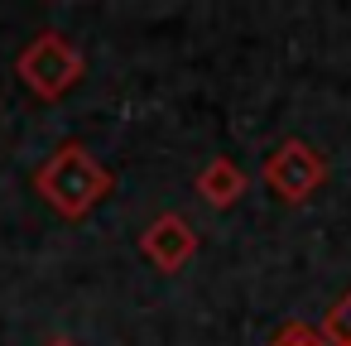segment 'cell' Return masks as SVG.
Listing matches in <instances>:
<instances>
[{"label":"cell","instance_id":"6da1fadb","mask_svg":"<svg viewBox=\"0 0 351 346\" xmlns=\"http://www.w3.org/2000/svg\"><path fill=\"white\" fill-rule=\"evenodd\" d=\"M34 193L63 217V221H87L111 193L116 173L97 164V154L82 140H63L39 169H34Z\"/></svg>","mask_w":351,"mask_h":346},{"label":"cell","instance_id":"7a4b0ae2","mask_svg":"<svg viewBox=\"0 0 351 346\" xmlns=\"http://www.w3.org/2000/svg\"><path fill=\"white\" fill-rule=\"evenodd\" d=\"M15 77L25 82V92H29L34 101H63V97L87 77V58H82V49H77L68 34L39 29V34L20 49Z\"/></svg>","mask_w":351,"mask_h":346},{"label":"cell","instance_id":"3957f363","mask_svg":"<svg viewBox=\"0 0 351 346\" xmlns=\"http://www.w3.org/2000/svg\"><path fill=\"white\" fill-rule=\"evenodd\" d=\"M260 178H265V188H269L279 202L298 207V202H308V197L327 183V159H322V149H317V145H308V140L289 135V140H279V145L269 149V159H265Z\"/></svg>","mask_w":351,"mask_h":346},{"label":"cell","instance_id":"277c9868","mask_svg":"<svg viewBox=\"0 0 351 346\" xmlns=\"http://www.w3.org/2000/svg\"><path fill=\"white\" fill-rule=\"evenodd\" d=\"M140 255L159 269V274H178L188 269V260L197 255V226L183 212H159L145 231H140Z\"/></svg>","mask_w":351,"mask_h":346},{"label":"cell","instance_id":"5b68a950","mask_svg":"<svg viewBox=\"0 0 351 346\" xmlns=\"http://www.w3.org/2000/svg\"><path fill=\"white\" fill-rule=\"evenodd\" d=\"M193 193L212 207V212H226V207H236L245 193H250V173L236 164V159H226V154H217V159H207L202 169H197V178H193Z\"/></svg>","mask_w":351,"mask_h":346},{"label":"cell","instance_id":"8992f818","mask_svg":"<svg viewBox=\"0 0 351 346\" xmlns=\"http://www.w3.org/2000/svg\"><path fill=\"white\" fill-rule=\"evenodd\" d=\"M317 336L327 346H351V293H341V298L327 303V312L317 322Z\"/></svg>","mask_w":351,"mask_h":346},{"label":"cell","instance_id":"52a82bcc","mask_svg":"<svg viewBox=\"0 0 351 346\" xmlns=\"http://www.w3.org/2000/svg\"><path fill=\"white\" fill-rule=\"evenodd\" d=\"M269 346H327V341L317 336V327H308V322H289Z\"/></svg>","mask_w":351,"mask_h":346},{"label":"cell","instance_id":"ba28073f","mask_svg":"<svg viewBox=\"0 0 351 346\" xmlns=\"http://www.w3.org/2000/svg\"><path fill=\"white\" fill-rule=\"evenodd\" d=\"M44 346H82V341H73V336H49Z\"/></svg>","mask_w":351,"mask_h":346}]
</instances>
